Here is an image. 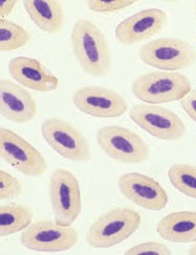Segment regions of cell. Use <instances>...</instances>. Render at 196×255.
<instances>
[{"label":"cell","mask_w":196,"mask_h":255,"mask_svg":"<svg viewBox=\"0 0 196 255\" xmlns=\"http://www.w3.org/2000/svg\"><path fill=\"white\" fill-rule=\"evenodd\" d=\"M72 50L86 74L104 78L112 72L113 53L106 35L87 18L78 19L70 34Z\"/></svg>","instance_id":"6da1fadb"},{"label":"cell","mask_w":196,"mask_h":255,"mask_svg":"<svg viewBox=\"0 0 196 255\" xmlns=\"http://www.w3.org/2000/svg\"><path fill=\"white\" fill-rule=\"evenodd\" d=\"M142 217L130 207H115L96 218L90 225L86 241L92 248H112L130 239L138 230Z\"/></svg>","instance_id":"7a4b0ae2"},{"label":"cell","mask_w":196,"mask_h":255,"mask_svg":"<svg viewBox=\"0 0 196 255\" xmlns=\"http://www.w3.org/2000/svg\"><path fill=\"white\" fill-rule=\"evenodd\" d=\"M192 90V81L188 76L164 70L139 75L131 85V91L136 98L147 104L158 106L182 101Z\"/></svg>","instance_id":"3957f363"},{"label":"cell","mask_w":196,"mask_h":255,"mask_svg":"<svg viewBox=\"0 0 196 255\" xmlns=\"http://www.w3.org/2000/svg\"><path fill=\"white\" fill-rule=\"evenodd\" d=\"M139 58L144 64L159 70L177 72L194 66L196 47L182 39L159 38L142 46Z\"/></svg>","instance_id":"277c9868"},{"label":"cell","mask_w":196,"mask_h":255,"mask_svg":"<svg viewBox=\"0 0 196 255\" xmlns=\"http://www.w3.org/2000/svg\"><path fill=\"white\" fill-rule=\"evenodd\" d=\"M49 197L55 222L59 225H73L82 209L81 188L75 174L65 168L53 171Z\"/></svg>","instance_id":"5b68a950"},{"label":"cell","mask_w":196,"mask_h":255,"mask_svg":"<svg viewBox=\"0 0 196 255\" xmlns=\"http://www.w3.org/2000/svg\"><path fill=\"white\" fill-rule=\"evenodd\" d=\"M98 146L113 160L121 163H142L150 156L146 140L123 126H104L96 134Z\"/></svg>","instance_id":"8992f818"},{"label":"cell","mask_w":196,"mask_h":255,"mask_svg":"<svg viewBox=\"0 0 196 255\" xmlns=\"http://www.w3.org/2000/svg\"><path fill=\"white\" fill-rule=\"evenodd\" d=\"M79 234L72 225H59L51 219L36 220L22 231L21 243L29 251L57 253L74 248Z\"/></svg>","instance_id":"52a82bcc"},{"label":"cell","mask_w":196,"mask_h":255,"mask_svg":"<svg viewBox=\"0 0 196 255\" xmlns=\"http://www.w3.org/2000/svg\"><path fill=\"white\" fill-rule=\"evenodd\" d=\"M41 134L46 143L65 160L86 162L91 149L86 137L74 125L61 118H47L41 124Z\"/></svg>","instance_id":"ba28073f"},{"label":"cell","mask_w":196,"mask_h":255,"mask_svg":"<svg viewBox=\"0 0 196 255\" xmlns=\"http://www.w3.org/2000/svg\"><path fill=\"white\" fill-rule=\"evenodd\" d=\"M130 118L139 128L160 140H180L187 134L180 116L158 104H136L130 109Z\"/></svg>","instance_id":"9c48e42d"},{"label":"cell","mask_w":196,"mask_h":255,"mask_svg":"<svg viewBox=\"0 0 196 255\" xmlns=\"http://www.w3.org/2000/svg\"><path fill=\"white\" fill-rule=\"evenodd\" d=\"M0 155L5 162L27 177H40L47 171L44 155L29 141L5 127L0 128Z\"/></svg>","instance_id":"30bf717a"},{"label":"cell","mask_w":196,"mask_h":255,"mask_svg":"<svg viewBox=\"0 0 196 255\" xmlns=\"http://www.w3.org/2000/svg\"><path fill=\"white\" fill-rule=\"evenodd\" d=\"M72 102L79 112L97 119L124 115L129 104L123 95L102 86H85L73 93Z\"/></svg>","instance_id":"8fae6325"},{"label":"cell","mask_w":196,"mask_h":255,"mask_svg":"<svg viewBox=\"0 0 196 255\" xmlns=\"http://www.w3.org/2000/svg\"><path fill=\"white\" fill-rule=\"evenodd\" d=\"M119 189L127 200L147 211H163L169 203V195L161 184L141 173L121 174Z\"/></svg>","instance_id":"7c38bea8"},{"label":"cell","mask_w":196,"mask_h":255,"mask_svg":"<svg viewBox=\"0 0 196 255\" xmlns=\"http://www.w3.org/2000/svg\"><path fill=\"white\" fill-rule=\"evenodd\" d=\"M169 16L160 8H146L127 17L115 28V38L120 44L131 46L146 41L164 29Z\"/></svg>","instance_id":"4fadbf2b"},{"label":"cell","mask_w":196,"mask_h":255,"mask_svg":"<svg viewBox=\"0 0 196 255\" xmlns=\"http://www.w3.org/2000/svg\"><path fill=\"white\" fill-rule=\"evenodd\" d=\"M38 113L35 98L25 87L10 79L0 81V114L16 124L30 123Z\"/></svg>","instance_id":"5bb4252c"},{"label":"cell","mask_w":196,"mask_h":255,"mask_svg":"<svg viewBox=\"0 0 196 255\" xmlns=\"http://www.w3.org/2000/svg\"><path fill=\"white\" fill-rule=\"evenodd\" d=\"M7 69L12 80L28 90L49 93L57 90L59 85L57 76L35 58L15 57L8 62Z\"/></svg>","instance_id":"9a60e30c"},{"label":"cell","mask_w":196,"mask_h":255,"mask_svg":"<svg viewBox=\"0 0 196 255\" xmlns=\"http://www.w3.org/2000/svg\"><path fill=\"white\" fill-rule=\"evenodd\" d=\"M156 232L161 239L172 243H195L196 212L181 211L165 215L159 220Z\"/></svg>","instance_id":"2e32d148"},{"label":"cell","mask_w":196,"mask_h":255,"mask_svg":"<svg viewBox=\"0 0 196 255\" xmlns=\"http://www.w3.org/2000/svg\"><path fill=\"white\" fill-rule=\"evenodd\" d=\"M24 8L33 23L47 34H57L63 29L65 12L56 0H27Z\"/></svg>","instance_id":"e0dca14e"},{"label":"cell","mask_w":196,"mask_h":255,"mask_svg":"<svg viewBox=\"0 0 196 255\" xmlns=\"http://www.w3.org/2000/svg\"><path fill=\"white\" fill-rule=\"evenodd\" d=\"M34 212L21 203H6L0 207V234L8 237L23 231L33 223Z\"/></svg>","instance_id":"ac0fdd59"},{"label":"cell","mask_w":196,"mask_h":255,"mask_svg":"<svg viewBox=\"0 0 196 255\" xmlns=\"http://www.w3.org/2000/svg\"><path fill=\"white\" fill-rule=\"evenodd\" d=\"M33 36L29 30L7 18L0 19V49L2 52H11L27 46Z\"/></svg>","instance_id":"d6986e66"},{"label":"cell","mask_w":196,"mask_h":255,"mask_svg":"<svg viewBox=\"0 0 196 255\" xmlns=\"http://www.w3.org/2000/svg\"><path fill=\"white\" fill-rule=\"evenodd\" d=\"M169 179L176 190L196 200V166L175 163L169 168Z\"/></svg>","instance_id":"ffe728a7"},{"label":"cell","mask_w":196,"mask_h":255,"mask_svg":"<svg viewBox=\"0 0 196 255\" xmlns=\"http://www.w3.org/2000/svg\"><path fill=\"white\" fill-rule=\"evenodd\" d=\"M22 192H23V185L21 181L8 172H0V198L2 201L13 200L21 196Z\"/></svg>","instance_id":"44dd1931"},{"label":"cell","mask_w":196,"mask_h":255,"mask_svg":"<svg viewBox=\"0 0 196 255\" xmlns=\"http://www.w3.org/2000/svg\"><path fill=\"white\" fill-rule=\"evenodd\" d=\"M135 2L133 0H89L86 4L92 12L114 13L132 6Z\"/></svg>","instance_id":"7402d4cb"},{"label":"cell","mask_w":196,"mask_h":255,"mask_svg":"<svg viewBox=\"0 0 196 255\" xmlns=\"http://www.w3.org/2000/svg\"><path fill=\"white\" fill-rule=\"evenodd\" d=\"M171 249L161 242H143L133 246L125 254H171Z\"/></svg>","instance_id":"603a6c76"},{"label":"cell","mask_w":196,"mask_h":255,"mask_svg":"<svg viewBox=\"0 0 196 255\" xmlns=\"http://www.w3.org/2000/svg\"><path fill=\"white\" fill-rule=\"evenodd\" d=\"M182 108L186 114L196 124V90H192L188 95L181 101Z\"/></svg>","instance_id":"cb8c5ba5"},{"label":"cell","mask_w":196,"mask_h":255,"mask_svg":"<svg viewBox=\"0 0 196 255\" xmlns=\"http://www.w3.org/2000/svg\"><path fill=\"white\" fill-rule=\"evenodd\" d=\"M17 2L18 1H16V0H2L0 2V16H1V18H6L13 12V10L17 6Z\"/></svg>","instance_id":"d4e9b609"},{"label":"cell","mask_w":196,"mask_h":255,"mask_svg":"<svg viewBox=\"0 0 196 255\" xmlns=\"http://www.w3.org/2000/svg\"><path fill=\"white\" fill-rule=\"evenodd\" d=\"M188 253H189V254H193V255H196V242H195V245H193L192 247L189 248Z\"/></svg>","instance_id":"484cf974"},{"label":"cell","mask_w":196,"mask_h":255,"mask_svg":"<svg viewBox=\"0 0 196 255\" xmlns=\"http://www.w3.org/2000/svg\"><path fill=\"white\" fill-rule=\"evenodd\" d=\"M195 13H196V4H195Z\"/></svg>","instance_id":"4316f807"}]
</instances>
